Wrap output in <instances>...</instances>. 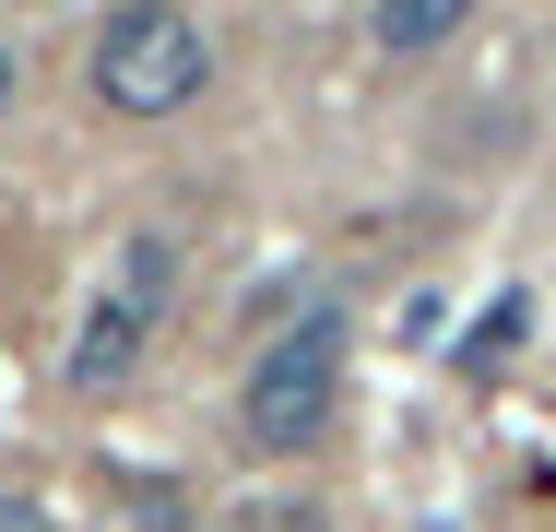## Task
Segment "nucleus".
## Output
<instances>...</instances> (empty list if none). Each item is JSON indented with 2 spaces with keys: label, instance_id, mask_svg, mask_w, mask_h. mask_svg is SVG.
<instances>
[{
  "label": "nucleus",
  "instance_id": "obj_1",
  "mask_svg": "<svg viewBox=\"0 0 556 532\" xmlns=\"http://www.w3.org/2000/svg\"><path fill=\"white\" fill-rule=\"evenodd\" d=\"M178 296V249L142 225V237H118V261L96 273V296L72 308V391H118L130 367H142V343H154V319Z\"/></svg>",
  "mask_w": 556,
  "mask_h": 532
},
{
  "label": "nucleus",
  "instance_id": "obj_2",
  "mask_svg": "<svg viewBox=\"0 0 556 532\" xmlns=\"http://www.w3.org/2000/svg\"><path fill=\"white\" fill-rule=\"evenodd\" d=\"M332 403H343V319L332 308H308V319H285L261 355H249V438L261 449H320L332 438Z\"/></svg>",
  "mask_w": 556,
  "mask_h": 532
},
{
  "label": "nucleus",
  "instance_id": "obj_3",
  "mask_svg": "<svg viewBox=\"0 0 556 532\" xmlns=\"http://www.w3.org/2000/svg\"><path fill=\"white\" fill-rule=\"evenodd\" d=\"M202 84H214V36L190 12H108L96 24V96L118 118H178Z\"/></svg>",
  "mask_w": 556,
  "mask_h": 532
},
{
  "label": "nucleus",
  "instance_id": "obj_4",
  "mask_svg": "<svg viewBox=\"0 0 556 532\" xmlns=\"http://www.w3.org/2000/svg\"><path fill=\"white\" fill-rule=\"evenodd\" d=\"M367 36H379L391 60H427V48L462 36V12H450V0H379V12H367Z\"/></svg>",
  "mask_w": 556,
  "mask_h": 532
},
{
  "label": "nucleus",
  "instance_id": "obj_5",
  "mask_svg": "<svg viewBox=\"0 0 556 532\" xmlns=\"http://www.w3.org/2000/svg\"><path fill=\"white\" fill-rule=\"evenodd\" d=\"M509 343H521V308H485V331H473V343H462V367H473V379H485V367H497V355H509Z\"/></svg>",
  "mask_w": 556,
  "mask_h": 532
},
{
  "label": "nucleus",
  "instance_id": "obj_6",
  "mask_svg": "<svg viewBox=\"0 0 556 532\" xmlns=\"http://www.w3.org/2000/svg\"><path fill=\"white\" fill-rule=\"evenodd\" d=\"M0 532H48V509L36 497H0Z\"/></svg>",
  "mask_w": 556,
  "mask_h": 532
},
{
  "label": "nucleus",
  "instance_id": "obj_7",
  "mask_svg": "<svg viewBox=\"0 0 556 532\" xmlns=\"http://www.w3.org/2000/svg\"><path fill=\"white\" fill-rule=\"evenodd\" d=\"M0 96H12V48H0Z\"/></svg>",
  "mask_w": 556,
  "mask_h": 532
}]
</instances>
